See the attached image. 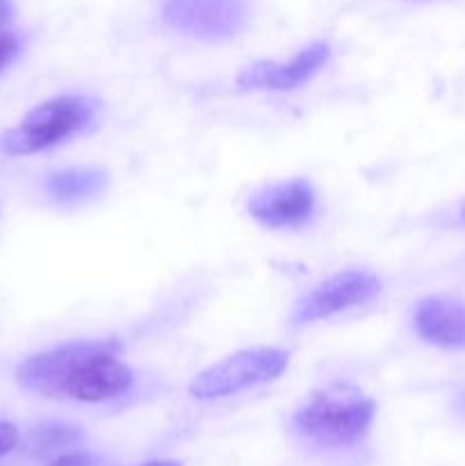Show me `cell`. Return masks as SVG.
Instances as JSON below:
<instances>
[{"instance_id":"277c9868","label":"cell","mask_w":465,"mask_h":466,"mask_svg":"<svg viewBox=\"0 0 465 466\" xmlns=\"http://www.w3.org/2000/svg\"><path fill=\"white\" fill-rule=\"evenodd\" d=\"M290 364L283 349H249L212 364L191 380L190 394L196 400H219L240 391L267 385L281 378Z\"/></svg>"},{"instance_id":"7c38bea8","label":"cell","mask_w":465,"mask_h":466,"mask_svg":"<svg viewBox=\"0 0 465 466\" xmlns=\"http://www.w3.org/2000/svg\"><path fill=\"white\" fill-rule=\"evenodd\" d=\"M21 53V39L16 35H0V76L5 73V68L14 62Z\"/></svg>"},{"instance_id":"ba28073f","label":"cell","mask_w":465,"mask_h":466,"mask_svg":"<svg viewBox=\"0 0 465 466\" xmlns=\"http://www.w3.org/2000/svg\"><path fill=\"white\" fill-rule=\"evenodd\" d=\"M333 48L326 41H313L290 62H253L237 76V86L251 91H292L313 80L331 59Z\"/></svg>"},{"instance_id":"e0dca14e","label":"cell","mask_w":465,"mask_h":466,"mask_svg":"<svg viewBox=\"0 0 465 466\" xmlns=\"http://www.w3.org/2000/svg\"><path fill=\"white\" fill-rule=\"evenodd\" d=\"M460 218H463V221H465V203H463V208H460Z\"/></svg>"},{"instance_id":"6da1fadb","label":"cell","mask_w":465,"mask_h":466,"mask_svg":"<svg viewBox=\"0 0 465 466\" xmlns=\"http://www.w3.org/2000/svg\"><path fill=\"white\" fill-rule=\"evenodd\" d=\"M114 339H85L36 353L23 360L16 380L23 390L44 399L76 403H108L121 399L135 385L132 369L119 358Z\"/></svg>"},{"instance_id":"8992f818","label":"cell","mask_w":465,"mask_h":466,"mask_svg":"<svg viewBox=\"0 0 465 466\" xmlns=\"http://www.w3.org/2000/svg\"><path fill=\"white\" fill-rule=\"evenodd\" d=\"M381 278L377 273L367 271V268H346V271L326 278L315 289L301 296L292 309V323L304 326V323L331 319L346 309L363 308V305L372 303L381 294Z\"/></svg>"},{"instance_id":"8fae6325","label":"cell","mask_w":465,"mask_h":466,"mask_svg":"<svg viewBox=\"0 0 465 466\" xmlns=\"http://www.w3.org/2000/svg\"><path fill=\"white\" fill-rule=\"evenodd\" d=\"M78 435H80V432H78L76 428H67V426H46L35 432L39 449H55V446L71 444Z\"/></svg>"},{"instance_id":"30bf717a","label":"cell","mask_w":465,"mask_h":466,"mask_svg":"<svg viewBox=\"0 0 465 466\" xmlns=\"http://www.w3.org/2000/svg\"><path fill=\"white\" fill-rule=\"evenodd\" d=\"M108 171L98 167H71L53 171L44 182L46 196L53 203L73 205L96 198L108 189Z\"/></svg>"},{"instance_id":"5bb4252c","label":"cell","mask_w":465,"mask_h":466,"mask_svg":"<svg viewBox=\"0 0 465 466\" xmlns=\"http://www.w3.org/2000/svg\"><path fill=\"white\" fill-rule=\"evenodd\" d=\"M50 466H98L96 458L91 453H82V451H73V453L59 455Z\"/></svg>"},{"instance_id":"7a4b0ae2","label":"cell","mask_w":465,"mask_h":466,"mask_svg":"<svg viewBox=\"0 0 465 466\" xmlns=\"http://www.w3.org/2000/svg\"><path fill=\"white\" fill-rule=\"evenodd\" d=\"M100 100L85 94H64L44 100L0 139V150L14 157L57 148L85 135L98 123Z\"/></svg>"},{"instance_id":"3957f363","label":"cell","mask_w":465,"mask_h":466,"mask_svg":"<svg viewBox=\"0 0 465 466\" xmlns=\"http://www.w3.org/2000/svg\"><path fill=\"white\" fill-rule=\"evenodd\" d=\"M377 403L351 387H328L294 412L296 431L322 449H349L367 437Z\"/></svg>"},{"instance_id":"52a82bcc","label":"cell","mask_w":465,"mask_h":466,"mask_svg":"<svg viewBox=\"0 0 465 466\" xmlns=\"http://www.w3.org/2000/svg\"><path fill=\"white\" fill-rule=\"evenodd\" d=\"M249 214L269 230H301L317 217V189L305 177L263 187L249 198Z\"/></svg>"},{"instance_id":"9a60e30c","label":"cell","mask_w":465,"mask_h":466,"mask_svg":"<svg viewBox=\"0 0 465 466\" xmlns=\"http://www.w3.org/2000/svg\"><path fill=\"white\" fill-rule=\"evenodd\" d=\"M14 16V3L12 0H0V30L9 25Z\"/></svg>"},{"instance_id":"5b68a950","label":"cell","mask_w":465,"mask_h":466,"mask_svg":"<svg viewBox=\"0 0 465 466\" xmlns=\"http://www.w3.org/2000/svg\"><path fill=\"white\" fill-rule=\"evenodd\" d=\"M162 18L173 32L203 44H223L246 30L249 0H162Z\"/></svg>"},{"instance_id":"9c48e42d","label":"cell","mask_w":465,"mask_h":466,"mask_svg":"<svg viewBox=\"0 0 465 466\" xmlns=\"http://www.w3.org/2000/svg\"><path fill=\"white\" fill-rule=\"evenodd\" d=\"M415 332L427 344L465 350V303L450 296H429L415 305Z\"/></svg>"},{"instance_id":"2e32d148","label":"cell","mask_w":465,"mask_h":466,"mask_svg":"<svg viewBox=\"0 0 465 466\" xmlns=\"http://www.w3.org/2000/svg\"><path fill=\"white\" fill-rule=\"evenodd\" d=\"M141 466H182V464L176 462V460H150V462H146Z\"/></svg>"},{"instance_id":"4fadbf2b","label":"cell","mask_w":465,"mask_h":466,"mask_svg":"<svg viewBox=\"0 0 465 466\" xmlns=\"http://www.w3.org/2000/svg\"><path fill=\"white\" fill-rule=\"evenodd\" d=\"M18 444V431L16 426L7 421H0V458H5L7 453H12Z\"/></svg>"}]
</instances>
